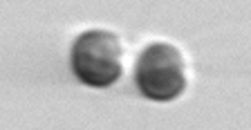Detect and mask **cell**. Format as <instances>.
<instances>
[{"instance_id":"7a4b0ae2","label":"cell","mask_w":251,"mask_h":130,"mask_svg":"<svg viewBox=\"0 0 251 130\" xmlns=\"http://www.w3.org/2000/svg\"><path fill=\"white\" fill-rule=\"evenodd\" d=\"M135 83L151 101H175L186 88L184 56L171 43H151L141 50L135 65Z\"/></svg>"},{"instance_id":"6da1fadb","label":"cell","mask_w":251,"mask_h":130,"mask_svg":"<svg viewBox=\"0 0 251 130\" xmlns=\"http://www.w3.org/2000/svg\"><path fill=\"white\" fill-rule=\"evenodd\" d=\"M74 77L88 88H110L121 77V43L108 29L78 34L70 54Z\"/></svg>"}]
</instances>
